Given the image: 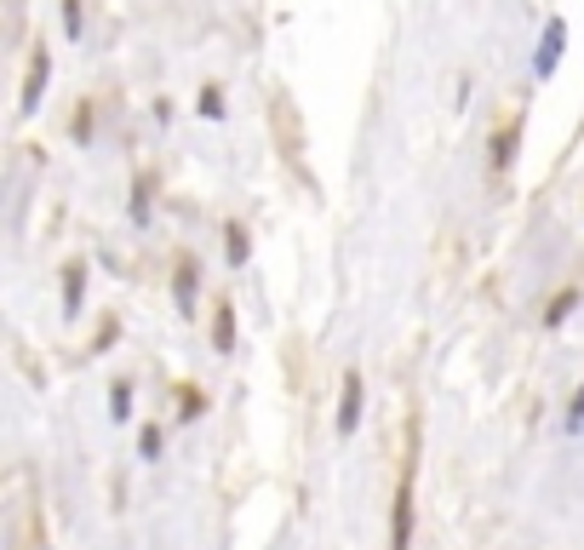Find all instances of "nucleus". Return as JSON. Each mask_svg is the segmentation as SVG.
I'll return each instance as SVG.
<instances>
[{
    "label": "nucleus",
    "mask_w": 584,
    "mask_h": 550,
    "mask_svg": "<svg viewBox=\"0 0 584 550\" xmlns=\"http://www.w3.org/2000/svg\"><path fill=\"white\" fill-rule=\"evenodd\" d=\"M355 424H362V379L350 373V379H344V402H339V431L350 436Z\"/></svg>",
    "instance_id": "nucleus-1"
},
{
    "label": "nucleus",
    "mask_w": 584,
    "mask_h": 550,
    "mask_svg": "<svg viewBox=\"0 0 584 550\" xmlns=\"http://www.w3.org/2000/svg\"><path fill=\"white\" fill-rule=\"evenodd\" d=\"M41 87H46V53H35V64H30V81H23V115H30V110L41 104Z\"/></svg>",
    "instance_id": "nucleus-2"
},
{
    "label": "nucleus",
    "mask_w": 584,
    "mask_h": 550,
    "mask_svg": "<svg viewBox=\"0 0 584 550\" xmlns=\"http://www.w3.org/2000/svg\"><path fill=\"white\" fill-rule=\"evenodd\" d=\"M562 23H550V30H545V46H539V75H550L556 69V58H562Z\"/></svg>",
    "instance_id": "nucleus-3"
},
{
    "label": "nucleus",
    "mask_w": 584,
    "mask_h": 550,
    "mask_svg": "<svg viewBox=\"0 0 584 550\" xmlns=\"http://www.w3.org/2000/svg\"><path fill=\"white\" fill-rule=\"evenodd\" d=\"M408 516H413V488L401 482V493H396V550H408Z\"/></svg>",
    "instance_id": "nucleus-4"
},
{
    "label": "nucleus",
    "mask_w": 584,
    "mask_h": 550,
    "mask_svg": "<svg viewBox=\"0 0 584 550\" xmlns=\"http://www.w3.org/2000/svg\"><path fill=\"white\" fill-rule=\"evenodd\" d=\"M81 275H87L81 264H69V270H64V310L81 305Z\"/></svg>",
    "instance_id": "nucleus-5"
},
{
    "label": "nucleus",
    "mask_w": 584,
    "mask_h": 550,
    "mask_svg": "<svg viewBox=\"0 0 584 550\" xmlns=\"http://www.w3.org/2000/svg\"><path fill=\"white\" fill-rule=\"evenodd\" d=\"M213 344H218V350H230V344H236V316H230V305H224V310H218V328H213Z\"/></svg>",
    "instance_id": "nucleus-6"
},
{
    "label": "nucleus",
    "mask_w": 584,
    "mask_h": 550,
    "mask_svg": "<svg viewBox=\"0 0 584 550\" xmlns=\"http://www.w3.org/2000/svg\"><path fill=\"white\" fill-rule=\"evenodd\" d=\"M190 298H195V270L184 264V270H178V305L190 310Z\"/></svg>",
    "instance_id": "nucleus-7"
},
{
    "label": "nucleus",
    "mask_w": 584,
    "mask_h": 550,
    "mask_svg": "<svg viewBox=\"0 0 584 550\" xmlns=\"http://www.w3.org/2000/svg\"><path fill=\"white\" fill-rule=\"evenodd\" d=\"M201 115H207V121H218V115H224V98H218V87L201 92Z\"/></svg>",
    "instance_id": "nucleus-8"
},
{
    "label": "nucleus",
    "mask_w": 584,
    "mask_h": 550,
    "mask_svg": "<svg viewBox=\"0 0 584 550\" xmlns=\"http://www.w3.org/2000/svg\"><path fill=\"white\" fill-rule=\"evenodd\" d=\"M224 253H230V259L241 264V259H247V236H241V230H230V236H224Z\"/></svg>",
    "instance_id": "nucleus-9"
},
{
    "label": "nucleus",
    "mask_w": 584,
    "mask_h": 550,
    "mask_svg": "<svg viewBox=\"0 0 584 550\" xmlns=\"http://www.w3.org/2000/svg\"><path fill=\"white\" fill-rule=\"evenodd\" d=\"M573 305H579V293H562V298H556V305H550V328H556V321H562Z\"/></svg>",
    "instance_id": "nucleus-10"
},
{
    "label": "nucleus",
    "mask_w": 584,
    "mask_h": 550,
    "mask_svg": "<svg viewBox=\"0 0 584 550\" xmlns=\"http://www.w3.org/2000/svg\"><path fill=\"white\" fill-rule=\"evenodd\" d=\"M568 424H584V390L573 396V413H568Z\"/></svg>",
    "instance_id": "nucleus-11"
}]
</instances>
